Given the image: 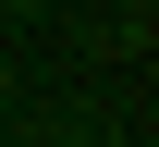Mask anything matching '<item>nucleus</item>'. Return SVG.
Instances as JSON below:
<instances>
[]
</instances>
